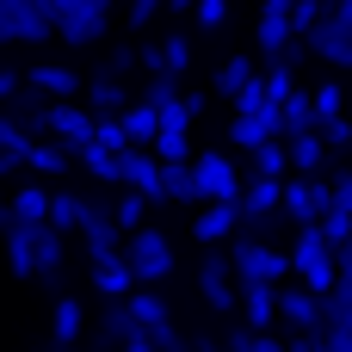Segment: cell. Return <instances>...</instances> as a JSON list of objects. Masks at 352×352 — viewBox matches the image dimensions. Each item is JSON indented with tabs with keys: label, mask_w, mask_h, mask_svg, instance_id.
<instances>
[{
	"label": "cell",
	"mask_w": 352,
	"mask_h": 352,
	"mask_svg": "<svg viewBox=\"0 0 352 352\" xmlns=\"http://www.w3.org/2000/svg\"><path fill=\"white\" fill-rule=\"evenodd\" d=\"M328 316H352V272H340V285L328 291Z\"/></svg>",
	"instance_id": "cell-42"
},
{
	"label": "cell",
	"mask_w": 352,
	"mask_h": 352,
	"mask_svg": "<svg viewBox=\"0 0 352 352\" xmlns=\"http://www.w3.org/2000/svg\"><path fill=\"white\" fill-rule=\"evenodd\" d=\"M155 155H161V161H192L186 130H161V136H155Z\"/></svg>",
	"instance_id": "cell-36"
},
{
	"label": "cell",
	"mask_w": 352,
	"mask_h": 352,
	"mask_svg": "<svg viewBox=\"0 0 352 352\" xmlns=\"http://www.w3.org/2000/svg\"><path fill=\"white\" fill-rule=\"evenodd\" d=\"M124 303H130L136 328H142V334H148L161 352H179V334H173V316H167V297H161V285H136Z\"/></svg>",
	"instance_id": "cell-8"
},
{
	"label": "cell",
	"mask_w": 352,
	"mask_h": 352,
	"mask_svg": "<svg viewBox=\"0 0 352 352\" xmlns=\"http://www.w3.org/2000/svg\"><path fill=\"white\" fill-rule=\"evenodd\" d=\"M142 68H155V74H173V68H167V50H161V43H148V50H142Z\"/></svg>",
	"instance_id": "cell-44"
},
{
	"label": "cell",
	"mask_w": 352,
	"mask_h": 352,
	"mask_svg": "<svg viewBox=\"0 0 352 352\" xmlns=\"http://www.w3.org/2000/svg\"><path fill=\"white\" fill-rule=\"evenodd\" d=\"M124 260L136 266V285H167V272H173V241L142 223V229L124 235Z\"/></svg>",
	"instance_id": "cell-5"
},
{
	"label": "cell",
	"mask_w": 352,
	"mask_h": 352,
	"mask_svg": "<svg viewBox=\"0 0 352 352\" xmlns=\"http://www.w3.org/2000/svg\"><path fill=\"white\" fill-rule=\"evenodd\" d=\"M173 12H198V0H173Z\"/></svg>",
	"instance_id": "cell-50"
},
{
	"label": "cell",
	"mask_w": 352,
	"mask_h": 352,
	"mask_svg": "<svg viewBox=\"0 0 352 352\" xmlns=\"http://www.w3.org/2000/svg\"><path fill=\"white\" fill-rule=\"evenodd\" d=\"M43 130H50L62 148H74V155H80V148L99 136V111H93V105H80V99H50V105H43Z\"/></svg>",
	"instance_id": "cell-6"
},
{
	"label": "cell",
	"mask_w": 352,
	"mask_h": 352,
	"mask_svg": "<svg viewBox=\"0 0 352 352\" xmlns=\"http://www.w3.org/2000/svg\"><path fill=\"white\" fill-rule=\"evenodd\" d=\"M309 50L328 62V68H352V25H340V12L328 6V19L309 31Z\"/></svg>",
	"instance_id": "cell-12"
},
{
	"label": "cell",
	"mask_w": 352,
	"mask_h": 352,
	"mask_svg": "<svg viewBox=\"0 0 352 352\" xmlns=\"http://www.w3.org/2000/svg\"><path fill=\"white\" fill-rule=\"evenodd\" d=\"M130 334H142V328H136V316H130V303L118 297V303H111V309L99 316V346H124Z\"/></svg>",
	"instance_id": "cell-25"
},
{
	"label": "cell",
	"mask_w": 352,
	"mask_h": 352,
	"mask_svg": "<svg viewBox=\"0 0 352 352\" xmlns=\"http://www.w3.org/2000/svg\"><path fill=\"white\" fill-rule=\"evenodd\" d=\"M148 204H155V198H142V192H130V186H124V198H118V210H111V217L124 223V235H130V229H142V210H148Z\"/></svg>",
	"instance_id": "cell-35"
},
{
	"label": "cell",
	"mask_w": 352,
	"mask_h": 352,
	"mask_svg": "<svg viewBox=\"0 0 352 352\" xmlns=\"http://www.w3.org/2000/svg\"><path fill=\"white\" fill-rule=\"evenodd\" d=\"M328 6H334V0H328ZM328 6H322V0H291V25H297V37H309V31L328 19Z\"/></svg>",
	"instance_id": "cell-34"
},
{
	"label": "cell",
	"mask_w": 352,
	"mask_h": 352,
	"mask_svg": "<svg viewBox=\"0 0 352 352\" xmlns=\"http://www.w3.org/2000/svg\"><path fill=\"white\" fill-rule=\"evenodd\" d=\"M272 105H278V99H272L266 74H254V80H248V87L235 93V111H248V118H254V111H272Z\"/></svg>",
	"instance_id": "cell-32"
},
{
	"label": "cell",
	"mask_w": 352,
	"mask_h": 352,
	"mask_svg": "<svg viewBox=\"0 0 352 352\" xmlns=\"http://www.w3.org/2000/svg\"><path fill=\"white\" fill-rule=\"evenodd\" d=\"M278 111H285V136H297V130H316V93H291Z\"/></svg>",
	"instance_id": "cell-30"
},
{
	"label": "cell",
	"mask_w": 352,
	"mask_h": 352,
	"mask_svg": "<svg viewBox=\"0 0 352 352\" xmlns=\"http://www.w3.org/2000/svg\"><path fill=\"white\" fill-rule=\"evenodd\" d=\"M68 155L74 148H62V142H31V173H62Z\"/></svg>",
	"instance_id": "cell-33"
},
{
	"label": "cell",
	"mask_w": 352,
	"mask_h": 352,
	"mask_svg": "<svg viewBox=\"0 0 352 352\" xmlns=\"http://www.w3.org/2000/svg\"><path fill=\"white\" fill-rule=\"evenodd\" d=\"M0 148H12V155L31 161V124H25L19 111H0Z\"/></svg>",
	"instance_id": "cell-31"
},
{
	"label": "cell",
	"mask_w": 352,
	"mask_h": 352,
	"mask_svg": "<svg viewBox=\"0 0 352 352\" xmlns=\"http://www.w3.org/2000/svg\"><path fill=\"white\" fill-rule=\"evenodd\" d=\"M328 352H352V316H328Z\"/></svg>",
	"instance_id": "cell-38"
},
{
	"label": "cell",
	"mask_w": 352,
	"mask_h": 352,
	"mask_svg": "<svg viewBox=\"0 0 352 352\" xmlns=\"http://www.w3.org/2000/svg\"><path fill=\"white\" fill-rule=\"evenodd\" d=\"M19 167H31V161H25V155H12V148H0V179H12Z\"/></svg>",
	"instance_id": "cell-46"
},
{
	"label": "cell",
	"mask_w": 352,
	"mask_h": 352,
	"mask_svg": "<svg viewBox=\"0 0 352 352\" xmlns=\"http://www.w3.org/2000/svg\"><path fill=\"white\" fill-rule=\"evenodd\" d=\"M328 210H334V179H328V173H291V179H285V223L309 229V223H322Z\"/></svg>",
	"instance_id": "cell-4"
},
{
	"label": "cell",
	"mask_w": 352,
	"mask_h": 352,
	"mask_svg": "<svg viewBox=\"0 0 352 352\" xmlns=\"http://www.w3.org/2000/svg\"><path fill=\"white\" fill-rule=\"evenodd\" d=\"M198 291H204V303H210V309H241L235 260H229L223 248H210V254H204V266H198Z\"/></svg>",
	"instance_id": "cell-10"
},
{
	"label": "cell",
	"mask_w": 352,
	"mask_h": 352,
	"mask_svg": "<svg viewBox=\"0 0 352 352\" xmlns=\"http://www.w3.org/2000/svg\"><path fill=\"white\" fill-rule=\"evenodd\" d=\"M316 130H322L328 148H346V142H352V118H328V124H316Z\"/></svg>",
	"instance_id": "cell-41"
},
{
	"label": "cell",
	"mask_w": 352,
	"mask_h": 352,
	"mask_svg": "<svg viewBox=\"0 0 352 352\" xmlns=\"http://www.w3.org/2000/svg\"><path fill=\"white\" fill-rule=\"evenodd\" d=\"M285 142H291V173H322V167H328L322 130H297V136H285Z\"/></svg>",
	"instance_id": "cell-20"
},
{
	"label": "cell",
	"mask_w": 352,
	"mask_h": 352,
	"mask_svg": "<svg viewBox=\"0 0 352 352\" xmlns=\"http://www.w3.org/2000/svg\"><path fill=\"white\" fill-rule=\"evenodd\" d=\"M118 186H130V192H142V198L167 204V186H161V155H155V148H142V142H130V148L118 155Z\"/></svg>",
	"instance_id": "cell-9"
},
{
	"label": "cell",
	"mask_w": 352,
	"mask_h": 352,
	"mask_svg": "<svg viewBox=\"0 0 352 352\" xmlns=\"http://www.w3.org/2000/svg\"><path fill=\"white\" fill-rule=\"evenodd\" d=\"M291 278H297V285H309V291H322V297L340 285V248L328 241V229H322V223L297 229V241H291Z\"/></svg>",
	"instance_id": "cell-1"
},
{
	"label": "cell",
	"mask_w": 352,
	"mask_h": 352,
	"mask_svg": "<svg viewBox=\"0 0 352 352\" xmlns=\"http://www.w3.org/2000/svg\"><path fill=\"white\" fill-rule=\"evenodd\" d=\"M161 50H167V68H173V74H186V68H192V43H186L179 31H167V43H161Z\"/></svg>",
	"instance_id": "cell-37"
},
{
	"label": "cell",
	"mask_w": 352,
	"mask_h": 352,
	"mask_svg": "<svg viewBox=\"0 0 352 352\" xmlns=\"http://www.w3.org/2000/svg\"><path fill=\"white\" fill-rule=\"evenodd\" d=\"M87 105H93L99 118L124 111V87H118V68H99V74H87Z\"/></svg>",
	"instance_id": "cell-21"
},
{
	"label": "cell",
	"mask_w": 352,
	"mask_h": 352,
	"mask_svg": "<svg viewBox=\"0 0 352 352\" xmlns=\"http://www.w3.org/2000/svg\"><path fill=\"white\" fill-rule=\"evenodd\" d=\"M260 352H291L285 340H272V334H260Z\"/></svg>",
	"instance_id": "cell-48"
},
{
	"label": "cell",
	"mask_w": 352,
	"mask_h": 352,
	"mask_svg": "<svg viewBox=\"0 0 352 352\" xmlns=\"http://www.w3.org/2000/svg\"><path fill=\"white\" fill-rule=\"evenodd\" d=\"M87 210H93V204H87V198H74V192H56V198H50V223H56L62 235H68V229H80V223H87Z\"/></svg>",
	"instance_id": "cell-28"
},
{
	"label": "cell",
	"mask_w": 352,
	"mask_h": 352,
	"mask_svg": "<svg viewBox=\"0 0 352 352\" xmlns=\"http://www.w3.org/2000/svg\"><path fill=\"white\" fill-rule=\"evenodd\" d=\"M19 93H25V74H19V68H0V105L19 99Z\"/></svg>",
	"instance_id": "cell-43"
},
{
	"label": "cell",
	"mask_w": 352,
	"mask_h": 352,
	"mask_svg": "<svg viewBox=\"0 0 352 352\" xmlns=\"http://www.w3.org/2000/svg\"><path fill=\"white\" fill-rule=\"evenodd\" d=\"M229 260H235V278H241V285H278V278H291V254L266 248V241L248 235V229L229 241Z\"/></svg>",
	"instance_id": "cell-3"
},
{
	"label": "cell",
	"mask_w": 352,
	"mask_h": 352,
	"mask_svg": "<svg viewBox=\"0 0 352 352\" xmlns=\"http://www.w3.org/2000/svg\"><path fill=\"white\" fill-rule=\"evenodd\" d=\"M93 179H105V186H118V148H105V142H87L80 155H74Z\"/></svg>",
	"instance_id": "cell-26"
},
{
	"label": "cell",
	"mask_w": 352,
	"mask_h": 352,
	"mask_svg": "<svg viewBox=\"0 0 352 352\" xmlns=\"http://www.w3.org/2000/svg\"><path fill=\"white\" fill-rule=\"evenodd\" d=\"M50 198H56V192H43V186H19L12 217H19V223H50Z\"/></svg>",
	"instance_id": "cell-27"
},
{
	"label": "cell",
	"mask_w": 352,
	"mask_h": 352,
	"mask_svg": "<svg viewBox=\"0 0 352 352\" xmlns=\"http://www.w3.org/2000/svg\"><path fill=\"white\" fill-rule=\"evenodd\" d=\"M248 173H260V179H291V142L272 136L266 148H254V167H248Z\"/></svg>",
	"instance_id": "cell-24"
},
{
	"label": "cell",
	"mask_w": 352,
	"mask_h": 352,
	"mask_svg": "<svg viewBox=\"0 0 352 352\" xmlns=\"http://www.w3.org/2000/svg\"><path fill=\"white\" fill-rule=\"evenodd\" d=\"M328 118H340V80H328L316 93V124H328Z\"/></svg>",
	"instance_id": "cell-39"
},
{
	"label": "cell",
	"mask_w": 352,
	"mask_h": 352,
	"mask_svg": "<svg viewBox=\"0 0 352 352\" xmlns=\"http://www.w3.org/2000/svg\"><path fill=\"white\" fill-rule=\"evenodd\" d=\"M93 291H99V297H111V303L136 291V266L124 260V248H118V254H99V260H93Z\"/></svg>",
	"instance_id": "cell-14"
},
{
	"label": "cell",
	"mask_w": 352,
	"mask_h": 352,
	"mask_svg": "<svg viewBox=\"0 0 352 352\" xmlns=\"http://www.w3.org/2000/svg\"><path fill=\"white\" fill-rule=\"evenodd\" d=\"M241 322L272 334V322H285L278 316V285H241Z\"/></svg>",
	"instance_id": "cell-17"
},
{
	"label": "cell",
	"mask_w": 352,
	"mask_h": 352,
	"mask_svg": "<svg viewBox=\"0 0 352 352\" xmlns=\"http://www.w3.org/2000/svg\"><path fill=\"white\" fill-rule=\"evenodd\" d=\"M229 19V0H198V12H192V25H204V31H217Z\"/></svg>",
	"instance_id": "cell-40"
},
{
	"label": "cell",
	"mask_w": 352,
	"mask_h": 352,
	"mask_svg": "<svg viewBox=\"0 0 352 352\" xmlns=\"http://www.w3.org/2000/svg\"><path fill=\"white\" fill-rule=\"evenodd\" d=\"M25 80H31L43 99H80V93H87V74H74V68H56V62H37V68H25Z\"/></svg>",
	"instance_id": "cell-16"
},
{
	"label": "cell",
	"mask_w": 352,
	"mask_h": 352,
	"mask_svg": "<svg viewBox=\"0 0 352 352\" xmlns=\"http://www.w3.org/2000/svg\"><path fill=\"white\" fill-rule=\"evenodd\" d=\"M254 31H260V50L278 62V56H285V43L297 37V25H291V0H266V6H260V25H254Z\"/></svg>",
	"instance_id": "cell-15"
},
{
	"label": "cell",
	"mask_w": 352,
	"mask_h": 352,
	"mask_svg": "<svg viewBox=\"0 0 352 352\" xmlns=\"http://www.w3.org/2000/svg\"><path fill=\"white\" fill-rule=\"evenodd\" d=\"M124 118V130H130V142H142V148H155V136H161V111L142 99V105H124L118 111Z\"/></svg>",
	"instance_id": "cell-23"
},
{
	"label": "cell",
	"mask_w": 352,
	"mask_h": 352,
	"mask_svg": "<svg viewBox=\"0 0 352 352\" xmlns=\"http://www.w3.org/2000/svg\"><path fill=\"white\" fill-rule=\"evenodd\" d=\"M192 235H198L204 248H223V241H235V235H241V204H198V223H192Z\"/></svg>",
	"instance_id": "cell-13"
},
{
	"label": "cell",
	"mask_w": 352,
	"mask_h": 352,
	"mask_svg": "<svg viewBox=\"0 0 352 352\" xmlns=\"http://www.w3.org/2000/svg\"><path fill=\"white\" fill-rule=\"evenodd\" d=\"M80 235H87V260H99V254H118V241H124V223L111 217V210H87V223H80Z\"/></svg>",
	"instance_id": "cell-18"
},
{
	"label": "cell",
	"mask_w": 352,
	"mask_h": 352,
	"mask_svg": "<svg viewBox=\"0 0 352 352\" xmlns=\"http://www.w3.org/2000/svg\"><path fill=\"white\" fill-rule=\"evenodd\" d=\"M179 352H186V346H179Z\"/></svg>",
	"instance_id": "cell-52"
},
{
	"label": "cell",
	"mask_w": 352,
	"mask_h": 352,
	"mask_svg": "<svg viewBox=\"0 0 352 352\" xmlns=\"http://www.w3.org/2000/svg\"><path fill=\"white\" fill-rule=\"evenodd\" d=\"M118 352H161V346H155L148 334H130V340H124V346H118Z\"/></svg>",
	"instance_id": "cell-47"
},
{
	"label": "cell",
	"mask_w": 352,
	"mask_h": 352,
	"mask_svg": "<svg viewBox=\"0 0 352 352\" xmlns=\"http://www.w3.org/2000/svg\"><path fill=\"white\" fill-rule=\"evenodd\" d=\"M50 334H56V346H74V340L87 334V309H80L74 297H56V309H50Z\"/></svg>",
	"instance_id": "cell-22"
},
{
	"label": "cell",
	"mask_w": 352,
	"mask_h": 352,
	"mask_svg": "<svg viewBox=\"0 0 352 352\" xmlns=\"http://www.w3.org/2000/svg\"><path fill=\"white\" fill-rule=\"evenodd\" d=\"M248 80H254V62H248V56H229V62L217 68V93H223L229 105H235V93H241Z\"/></svg>",
	"instance_id": "cell-29"
},
{
	"label": "cell",
	"mask_w": 352,
	"mask_h": 352,
	"mask_svg": "<svg viewBox=\"0 0 352 352\" xmlns=\"http://www.w3.org/2000/svg\"><path fill=\"white\" fill-rule=\"evenodd\" d=\"M161 186H167V204H204L192 161H161Z\"/></svg>",
	"instance_id": "cell-19"
},
{
	"label": "cell",
	"mask_w": 352,
	"mask_h": 352,
	"mask_svg": "<svg viewBox=\"0 0 352 352\" xmlns=\"http://www.w3.org/2000/svg\"><path fill=\"white\" fill-rule=\"evenodd\" d=\"M37 12L50 19L56 37H68V43H99L111 0H37Z\"/></svg>",
	"instance_id": "cell-2"
},
{
	"label": "cell",
	"mask_w": 352,
	"mask_h": 352,
	"mask_svg": "<svg viewBox=\"0 0 352 352\" xmlns=\"http://www.w3.org/2000/svg\"><path fill=\"white\" fill-rule=\"evenodd\" d=\"M204 352H217V346H204Z\"/></svg>",
	"instance_id": "cell-51"
},
{
	"label": "cell",
	"mask_w": 352,
	"mask_h": 352,
	"mask_svg": "<svg viewBox=\"0 0 352 352\" xmlns=\"http://www.w3.org/2000/svg\"><path fill=\"white\" fill-rule=\"evenodd\" d=\"M334 12H340V25H352V0H334Z\"/></svg>",
	"instance_id": "cell-49"
},
{
	"label": "cell",
	"mask_w": 352,
	"mask_h": 352,
	"mask_svg": "<svg viewBox=\"0 0 352 352\" xmlns=\"http://www.w3.org/2000/svg\"><path fill=\"white\" fill-rule=\"evenodd\" d=\"M161 12V0H130V25H148Z\"/></svg>",
	"instance_id": "cell-45"
},
{
	"label": "cell",
	"mask_w": 352,
	"mask_h": 352,
	"mask_svg": "<svg viewBox=\"0 0 352 352\" xmlns=\"http://www.w3.org/2000/svg\"><path fill=\"white\" fill-rule=\"evenodd\" d=\"M192 167H198V192H204V204H241V192H248V173L223 155V148H204V155H192Z\"/></svg>",
	"instance_id": "cell-7"
},
{
	"label": "cell",
	"mask_w": 352,
	"mask_h": 352,
	"mask_svg": "<svg viewBox=\"0 0 352 352\" xmlns=\"http://www.w3.org/2000/svg\"><path fill=\"white\" fill-rule=\"evenodd\" d=\"M43 37L56 31L37 12V0H0V43H43Z\"/></svg>",
	"instance_id": "cell-11"
}]
</instances>
